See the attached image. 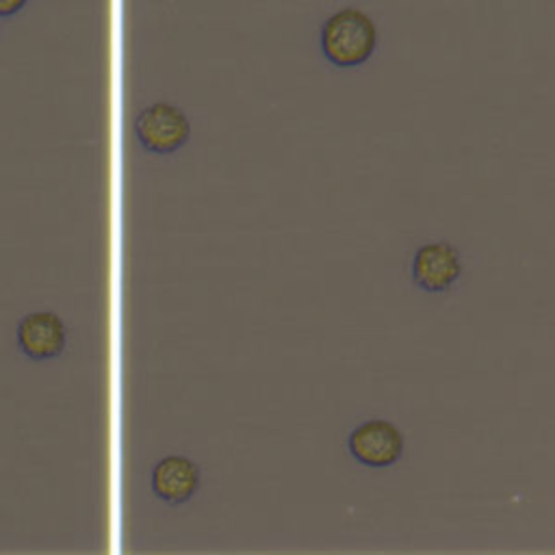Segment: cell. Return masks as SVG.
Wrapping results in <instances>:
<instances>
[{"mask_svg":"<svg viewBox=\"0 0 555 555\" xmlns=\"http://www.w3.org/2000/svg\"><path fill=\"white\" fill-rule=\"evenodd\" d=\"M319 39L321 52L332 65L353 67L373 54L377 46V28L364 11L343 7L325 17Z\"/></svg>","mask_w":555,"mask_h":555,"instance_id":"1","label":"cell"},{"mask_svg":"<svg viewBox=\"0 0 555 555\" xmlns=\"http://www.w3.org/2000/svg\"><path fill=\"white\" fill-rule=\"evenodd\" d=\"M132 128L139 143L152 154H173L191 137V121L186 113L178 104L165 100L139 111Z\"/></svg>","mask_w":555,"mask_h":555,"instance_id":"2","label":"cell"},{"mask_svg":"<svg viewBox=\"0 0 555 555\" xmlns=\"http://www.w3.org/2000/svg\"><path fill=\"white\" fill-rule=\"evenodd\" d=\"M347 449L362 466L386 468L401 460L405 440L395 423L386 418H366L351 429Z\"/></svg>","mask_w":555,"mask_h":555,"instance_id":"3","label":"cell"},{"mask_svg":"<svg viewBox=\"0 0 555 555\" xmlns=\"http://www.w3.org/2000/svg\"><path fill=\"white\" fill-rule=\"evenodd\" d=\"M412 282L425 293H447L462 275V254L449 241L423 243L412 256Z\"/></svg>","mask_w":555,"mask_h":555,"instance_id":"4","label":"cell"},{"mask_svg":"<svg viewBox=\"0 0 555 555\" xmlns=\"http://www.w3.org/2000/svg\"><path fill=\"white\" fill-rule=\"evenodd\" d=\"M20 351L30 360H54L65 351L67 327L56 312L37 310L20 319L15 330Z\"/></svg>","mask_w":555,"mask_h":555,"instance_id":"5","label":"cell"},{"mask_svg":"<svg viewBox=\"0 0 555 555\" xmlns=\"http://www.w3.org/2000/svg\"><path fill=\"white\" fill-rule=\"evenodd\" d=\"M199 466L180 453H169L160 457L150 477V486L156 499L167 505L186 503L199 488Z\"/></svg>","mask_w":555,"mask_h":555,"instance_id":"6","label":"cell"},{"mask_svg":"<svg viewBox=\"0 0 555 555\" xmlns=\"http://www.w3.org/2000/svg\"><path fill=\"white\" fill-rule=\"evenodd\" d=\"M24 7L26 0H0V17H13Z\"/></svg>","mask_w":555,"mask_h":555,"instance_id":"7","label":"cell"}]
</instances>
